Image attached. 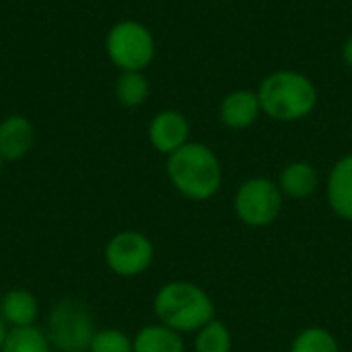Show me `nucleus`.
Segmentation results:
<instances>
[{
	"mask_svg": "<svg viewBox=\"0 0 352 352\" xmlns=\"http://www.w3.org/2000/svg\"><path fill=\"white\" fill-rule=\"evenodd\" d=\"M167 179L173 190L192 202L214 198L223 186L225 171L221 157L204 142L190 140L167 157Z\"/></svg>",
	"mask_w": 352,
	"mask_h": 352,
	"instance_id": "nucleus-1",
	"label": "nucleus"
},
{
	"mask_svg": "<svg viewBox=\"0 0 352 352\" xmlns=\"http://www.w3.org/2000/svg\"><path fill=\"white\" fill-rule=\"evenodd\" d=\"M256 93L260 97L262 116L283 124L309 118L320 103L316 82L307 74L293 68H280L266 74Z\"/></svg>",
	"mask_w": 352,
	"mask_h": 352,
	"instance_id": "nucleus-2",
	"label": "nucleus"
},
{
	"mask_svg": "<svg viewBox=\"0 0 352 352\" xmlns=\"http://www.w3.org/2000/svg\"><path fill=\"white\" fill-rule=\"evenodd\" d=\"M153 311L157 322L179 334H196L217 318L212 297L192 280L165 283L153 299Z\"/></svg>",
	"mask_w": 352,
	"mask_h": 352,
	"instance_id": "nucleus-3",
	"label": "nucleus"
},
{
	"mask_svg": "<svg viewBox=\"0 0 352 352\" xmlns=\"http://www.w3.org/2000/svg\"><path fill=\"white\" fill-rule=\"evenodd\" d=\"M105 54L120 72H144L157 56V41L144 23L124 19L107 31Z\"/></svg>",
	"mask_w": 352,
	"mask_h": 352,
	"instance_id": "nucleus-4",
	"label": "nucleus"
},
{
	"mask_svg": "<svg viewBox=\"0 0 352 352\" xmlns=\"http://www.w3.org/2000/svg\"><path fill=\"white\" fill-rule=\"evenodd\" d=\"M285 196L276 184L266 175H254L239 184L233 196V210L237 219L250 229L272 227L285 208Z\"/></svg>",
	"mask_w": 352,
	"mask_h": 352,
	"instance_id": "nucleus-5",
	"label": "nucleus"
},
{
	"mask_svg": "<svg viewBox=\"0 0 352 352\" xmlns=\"http://www.w3.org/2000/svg\"><path fill=\"white\" fill-rule=\"evenodd\" d=\"M97 328L89 307L78 299H62L50 309L47 340L58 352L89 351Z\"/></svg>",
	"mask_w": 352,
	"mask_h": 352,
	"instance_id": "nucleus-6",
	"label": "nucleus"
},
{
	"mask_svg": "<svg viewBox=\"0 0 352 352\" xmlns=\"http://www.w3.org/2000/svg\"><path fill=\"white\" fill-rule=\"evenodd\" d=\"M105 264L122 278H136L144 274L155 260V245L142 231H120L105 243Z\"/></svg>",
	"mask_w": 352,
	"mask_h": 352,
	"instance_id": "nucleus-7",
	"label": "nucleus"
},
{
	"mask_svg": "<svg viewBox=\"0 0 352 352\" xmlns=\"http://www.w3.org/2000/svg\"><path fill=\"white\" fill-rule=\"evenodd\" d=\"M190 134H192L190 120L177 109H161V111H157L151 118L148 128H146V136H148L151 146L157 153L165 155V157H169L177 148L188 144Z\"/></svg>",
	"mask_w": 352,
	"mask_h": 352,
	"instance_id": "nucleus-8",
	"label": "nucleus"
},
{
	"mask_svg": "<svg viewBox=\"0 0 352 352\" xmlns=\"http://www.w3.org/2000/svg\"><path fill=\"white\" fill-rule=\"evenodd\" d=\"M260 116L262 105L254 89H233L219 103V120L229 130H248Z\"/></svg>",
	"mask_w": 352,
	"mask_h": 352,
	"instance_id": "nucleus-9",
	"label": "nucleus"
},
{
	"mask_svg": "<svg viewBox=\"0 0 352 352\" xmlns=\"http://www.w3.org/2000/svg\"><path fill=\"white\" fill-rule=\"evenodd\" d=\"M326 202L338 219L352 221V153L342 155L330 167L326 177Z\"/></svg>",
	"mask_w": 352,
	"mask_h": 352,
	"instance_id": "nucleus-10",
	"label": "nucleus"
},
{
	"mask_svg": "<svg viewBox=\"0 0 352 352\" xmlns=\"http://www.w3.org/2000/svg\"><path fill=\"white\" fill-rule=\"evenodd\" d=\"M35 144V128L29 118L21 113L6 116L0 122V157L14 163L25 159Z\"/></svg>",
	"mask_w": 352,
	"mask_h": 352,
	"instance_id": "nucleus-11",
	"label": "nucleus"
},
{
	"mask_svg": "<svg viewBox=\"0 0 352 352\" xmlns=\"http://www.w3.org/2000/svg\"><path fill=\"white\" fill-rule=\"evenodd\" d=\"M276 184L287 200H307L320 190L322 175L314 163L299 159V161L287 163L280 169Z\"/></svg>",
	"mask_w": 352,
	"mask_h": 352,
	"instance_id": "nucleus-12",
	"label": "nucleus"
},
{
	"mask_svg": "<svg viewBox=\"0 0 352 352\" xmlns=\"http://www.w3.org/2000/svg\"><path fill=\"white\" fill-rule=\"evenodd\" d=\"M39 316V303L37 297L27 289H10L4 293L0 301V318L10 328H27L35 326V320Z\"/></svg>",
	"mask_w": 352,
	"mask_h": 352,
	"instance_id": "nucleus-13",
	"label": "nucleus"
},
{
	"mask_svg": "<svg viewBox=\"0 0 352 352\" xmlns=\"http://www.w3.org/2000/svg\"><path fill=\"white\" fill-rule=\"evenodd\" d=\"M132 349L134 352H186V340L184 334L155 322L146 324L132 336Z\"/></svg>",
	"mask_w": 352,
	"mask_h": 352,
	"instance_id": "nucleus-14",
	"label": "nucleus"
},
{
	"mask_svg": "<svg viewBox=\"0 0 352 352\" xmlns=\"http://www.w3.org/2000/svg\"><path fill=\"white\" fill-rule=\"evenodd\" d=\"M116 99L126 109L142 107L151 97V82L144 72H120L116 87Z\"/></svg>",
	"mask_w": 352,
	"mask_h": 352,
	"instance_id": "nucleus-15",
	"label": "nucleus"
},
{
	"mask_svg": "<svg viewBox=\"0 0 352 352\" xmlns=\"http://www.w3.org/2000/svg\"><path fill=\"white\" fill-rule=\"evenodd\" d=\"M289 352H340V342L324 326H307L291 342Z\"/></svg>",
	"mask_w": 352,
	"mask_h": 352,
	"instance_id": "nucleus-16",
	"label": "nucleus"
},
{
	"mask_svg": "<svg viewBox=\"0 0 352 352\" xmlns=\"http://www.w3.org/2000/svg\"><path fill=\"white\" fill-rule=\"evenodd\" d=\"M233 334L221 320H212L194 334V352H231Z\"/></svg>",
	"mask_w": 352,
	"mask_h": 352,
	"instance_id": "nucleus-17",
	"label": "nucleus"
},
{
	"mask_svg": "<svg viewBox=\"0 0 352 352\" xmlns=\"http://www.w3.org/2000/svg\"><path fill=\"white\" fill-rule=\"evenodd\" d=\"M0 352H52L47 334L37 326L10 328Z\"/></svg>",
	"mask_w": 352,
	"mask_h": 352,
	"instance_id": "nucleus-18",
	"label": "nucleus"
},
{
	"mask_svg": "<svg viewBox=\"0 0 352 352\" xmlns=\"http://www.w3.org/2000/svg\"><path fill=\"white\" fill-rule=\"evenodd\" d=\"M89 352H134V349L132 338L126 332L118 328H103L95 332Z\"/></svg>",
	"mask_w": 352,
	"mask_h": 352,
	"instance_id": "nucleus-19",
	"label": "nucleus"
},
{
	"mask_svg": "<svg viewBox=\"0 0 352 352\" xmlns=\"http://www.w3.org/2000/svg\"><path fill=\"white\" fill-rule=\"evenodd\" d=\"M342 62L346 64V68L352 70V33L344 39V43H342Z\"/></svg>",
	"mask_w": 352,
	"mask_h": 352,
	"instance_id": "nucleus-20",
	"label": "nucleus"
},
{
	"mask_svg": "<svg viewBox=\"0 0 352 352\" xmlns=\"http://www.w3.org/2000/svg\"><path fill=\"white\" fill-rule=\"evenodd\" d=\"M6 336H8V328H6V322L0 318V351H2V346H4Z\"/></svg>",
	"mask_w": 352,
	"mask_h": 352,
	"instance_id": "nucleus-21",
	"label": "nucleus"
},
{
	"mask_svg": "<svg viewBox=\"0 0 352 352\" xmlns=\"http://www.w3.org/2000/svg\"><path fill=\"white\" fill-rule=\"evenodd\" d=\"M2 165H4V161H2V157H0V175H2Z\"/></svg>",
	"mask_w": 352,
	"mask_h": 352,
	"instance_id": "nucleus-22",
	"label": "nucleus"
}]
</instances>
